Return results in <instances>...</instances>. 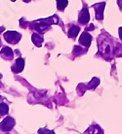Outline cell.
Masks as SVG:
<instances>
[{
  "label": "cell",
  "instance_id": "52a82bcc",
  "mask_svg": "<svg viewBox=\"0 0 122 134\" xmlns=\"http://www.w3.org/2000/svg\"><path fill=\"white\" fill-rule=\"evenodd\" d=\"M24 58H22V57H19L17 58V60H16V63L14 66H12V71L15 72V73H21L22 71L24 70Z\"/></svg>",
  "mask_w": 122,
  "mask_h": 134
},
{
  "label": "cell",
  "instance_id": "30bf717a",
  "mask_svg": "<svg viewBox=\"0 0 122 134\" xmlns=\"http://www.w3.org/2000/svg\"><path fill=\"white\" fill-rule=\"evenodd\" d=\"M0 54H1V55H5V57H8V58H11V57L14 55L13 51H12V49H10L9 47L2 48V50H1V52H0Z\"/></svg>",
  "mask_w": 122,
  "mask_h": 134
},
{
  "label": "cell",
  "instance_id": "5bb4252c",
  "mask_svg": "<svg viewBox=\"0 0 122 134\" xmlns=\"http://www.w3.org/2000/svg\"><path fill=\"white\" fill-rule=\"evenodd\" d=\"M83 53V49L81 47H79V46H75L73 48V54L74 55H79V54H81Z\"/></svg>",
  "mask_w": 122,
  "mask_h": 134
},
{
  "label": "cell",
  "instance_id": "ba28073f",
  "mask_svg": "<svg viewBox=\"0 0 122 134\" xmlns=\"http://www.w3.org/2000/svg\"><path fill=\"white\" fill-rule=\"evenodd\" d=\"M31 40H32V42L34 43L35 46H37V47H41V45H42V43H43V37H42V35L39 34V32H38V33L32 34V36H31Z\"/></svg>",
  "mask_w": 122,
  "mask_h": 134
},
{
  "label": "cell",
  "instance_id": "7402d4cb",
  "mask_svg": "<svg viewBox=\"0 0 122 134\" xmlns=\"http://www.w3.org/2000/svg\"><path fill=\"white\" fill-rule=\"evenodd\" d=\"M1 78H2V75H1V74H0V79H1Z\"/></svg>",
  "mask_w": 122,
  "mask_h": 134
},
{
  "label": "cell",
  "instance_id": "8992f818",
  "mask_svg": "<svg viewBox=\"0 0 122 134\" xmlns=\"http://www.w3.org/2000/svg\"><path fill=\"white\" fill-rule=\"evenodd\" d=\"M91 42H92V37L91 35L87 32H83L81 34V36L79 38V43L83 45L85 48H89L90 47V45H91Z\"/></svg>",
  "mask_w": 122,
  "mask_h": 134
},
{
  "label": "cell",
  "instance_id": "2e32d148",
  "mask_svg": "<svg viewBox=\"0 0 122 134\" xmlns=\"http://www.w3.org/2000/svg\"><path fill=\"white\" fill-rule=\"evenodd\" d=\"M20 24H21V25H22V26H26V25H27V23H26V21H24V19H22V20H20Z\"/></svg>",
  "mask_w": 122,
  "mask_h": 134
},
{
  "label": "cell",
  "instance_id": "7c38bea8",
  "mask_svg": "<svg viewBox=\"0 0 122 134\" xmlns=\"http://www.w3.org/2000/svg\"><path fill=\"white\" fill-rule=\"evenodd\" d=\"M99 84H100V80H99L98 78H93L91 80V82L89 83L88 87L90 90H95L96 87L99 86Z\"/></svg>",
  "mask_w": 122,
  "mask_h": 134
},
{
  "label": "cell",
  "instance_id": "9a60e30c",
  "mask_svg": "<svg viewBox=\"0 0 122 134\" xmlns=\"http://www.w3.org/2000/svg\"><path fill=\"white\" fill-rule=\"evenodd\" d=\"M38 132H39V133H54V131L53 130H47V129H43V128L39 129Z\"/></svg>",
  "mask_w": 122,
  "mask_h": 134
},
{
  "label": "cell",
  "instance_id": "cb8c5ba5",
  "mask_svg": "<svg viewBox=\"0 0 122 134\" xmlns=\"http://www.w3.org/2000/svg\"><path fill=\"white\" fill-rule=\"evenodd\" d=\"M0 99H1V96H0Z\"/></svg>",
  "mask_w": 122,
  "mask_h": 134
},
{
  "label": "cell",
  "instance_id": "44dd1931",
  "mask_svg": "<svg viewBox=\"0 0 122 134\" xmlns=\"http://www.w3.org/2000/svg\"><path fill=\"white\" fill-rule=\"evenodd\" d=\"M29 1H30V0H24V2H27V3H28Z\"/></svg>",
  "mask_w": 122,
  "mask_h": 134
},
{
  "label": "cell",
  "instance_id": "4fadbf2b",
  "mask_svg": "<svg viewBox=\"0 0 122 134\" xmlns=\"http://www.w3.org/2000/svg\"><path fill=\"white\" fill-rule=\"evenodd\" d=\"M9 107L6 103H0V116H5L8 114Z\"/></svg>",
  "mask_w": 122,
  "mask_h": 134
},
{
  "label": "cell",
  "instance_id": "8fae6325",
  "mask_svg": "<svg viewBox=\"0 0 122 134\" xmlns=\"http://www.w3.org/2000/svg\"><path fill=\"white\" fill-rule=\"evenodd\" d=\"M68 0H57V8L61 11H64V8L68 6Z\"/></svg>",
  "mask_w": 122,
  "mask_h": 134
},
{
  "label": "cell",
  "instance_id": "7a4b0ae2",
  "mask_svg": "<svg viewBox=\"0 0 122 134\" xmlns=\"http://www.w3.org/2000/svg\"><path fill=\"white\" fill-rule=\"evenodd\" d=\"M4 39L10 44H17L21 39V34L16 31H7L4 33Z\"/></svg>",
  "mask_w": 122,
  "mask_h": 134
},
{
  "label": "cell",
  "instance_id": "e0dca14e",
  "mask_svg": "<svg viewBox=\"0 0 122 134\" xmlns=\"http://www.w3.org/2000/svg\"><path fill=\"white\" fill-rule=\"evenodd\" d=\"M94 28H95V27H94V24H91L88 27H87V28H86V30H93Z\"/></svg>",
  "mask_w": 122,
  "mask_h": 134
},
{
  "label": "cell",
  "instance_id": "3957f363",
  "mask_svg": "<svg viewBox=\"0 0 122 134\" xmlns=\"http://www.w3.org/2000/svg\"><path fill=\"white\" fill-rule=\"evenodd\" d=\"M14 125H15V120L11 117H7L0 122V129L4 132H8L13 128Z\"/></svg>",
  "mask_w": 122,
  "mask_h": 134
},
{
  "label": "cell",
  "instance_id": "ffe728a7",
  "mask_svg": "<svg viewBox=\"0 0 122 134\" xmlns=\"http://www.w3.org/2000/svg\"><path fill=\"white\" fill-rule=\"evenodd\" d=\"M4 29H5V27H0V33H1V32H3Z\"/></svg>",
  "mask_w": 122,
  "mask_h": 134
},
{
  "label": "cell",
  "instance_id": "5b68a950",
  "mask_svg": "<svg viewBox=\"0 0 122 134\" xmlns=\"http://www.w3.org/2000/svg\"><path fill=\"white\" fill-rule=\"evenodd\" d=\"M93 7H94L96 12V19L98 20H102L103 18H104V9H105V2H102V3L100 4H96Z\"/></svg>",
  "mask_w": 122,
  "mask_h": 134
},
{
  "label": "cell",
  "instance_id": "9c48e42d",
  "mask_svg": "<svg viewBox=\"0 0 122 134\" xmlns=\"http://www.w3.org/2000/svg\"><path fill=\"white\" fill-rule=\"evenodd\" d=\"M79 31H80V28L77 25H72L68 30V37L69 38H75L78 35Z\"/></svg>",
  "mask_w": 122,
  "mask_h": 134
},
{
  "label": "cell",
  "instance_id": "d6986e66",
  "mask_svg": "<svg viewBox=\"0 0 122 134\" xmlns=\"http://www.w3.org/2000/svg\"><path fill=\"white\" fill-rule=\"evenodd\" d=\"M119 37H120V39L122 41V27H119Z\"/></svg>",
  "mask_w": 122,
  "mask_h": 134
},
{
  "label": "cell",
  "instance_id": "277c9868",
  "mask_svg": "<svg viewBox=\"0 0 122 134\" xmlns=\"http://www.w3.org/2000/svg\"><path fill=\"white\" fill-rule=\"evenodd\" d=\"M78 20H79V23L81 24H86L89 20H90V15H89L87 7H83V9L81 10V12L79 13Z\"/></svg>",
  "mask_w": 122,
  "mask_h": 134
},
{
  "label": "cell",
  "instance_id": "ac0fdd59",
  "mask_svg": "<svg viewBox=\"0 0 122 134\" xmlns=\"http://www.w3.org/2000/svg\"><path fill=\"white\" fill-rule=\"evenodd\" d=\"M117 4H118L119 8H120V10L122 11V0H117Z\"/></svg>",
  "mask_w": 122,
  "mask_h": 134
},
{
  "label": "cell",
  "instance_id": "6da1fadb",
  "mask_svg": "<svg viewBox=\"0 0 122 134\" xmlns=\"http://www.w3.org/2000/svg\"><path fill=\"white\" fill-rule=\"evenodd\" d=\"M58 24V17L57 16H53V17L45 19V20H39L37 21H34V27H32V28H34L39 33H43L49 29L51 24Z\"/></svg>",
  "mask_w": 122,
  "mask_h": 134
},
{
  "label": "cell",
  "instance_id": "603a6c76",
  "mask_svg": "<svg viewBox=\"0 0 122 134\" xmlns=\"http://www.w3.org/2000/svg\"><path fill=\"white\" fill-rule=\"evenodd\" d=\"M11 1H16V0H11Z\"/></svg>",
  "mask_w": 122,
  "mask_h": 134
}]
</instances>
